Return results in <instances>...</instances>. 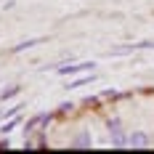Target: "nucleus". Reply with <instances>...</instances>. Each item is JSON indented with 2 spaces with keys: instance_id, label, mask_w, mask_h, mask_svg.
Here are the masks:
<instances>
[{
  "instance_id": "f257e3e1",
  "label": "nucleus",
  "mask_w": 154,
  "mask_h": 154,
  "mask_svg": "<svg viewBox=\"0 0 154 154\" xmlns=\"http://www.w3.org/2000/svg\"><path fill=\"white\" fill-rule=\"evenodd\" d=\"M106 128H109V133H112V143H114L117 149H125V146H128V133H122V122H120V117L106 120Z\"/></svg>"
},
{
  "instance_id": "f03ea898",
  "label": "nucleus",
  "mask_w": 154,
  "mask_h": 154,
  "mask_svg": "<svg viewBox=\"0 0 154 154\" xmlns=\"http://www.w3.org/2000/svg\"><path fill=\"white\" fill-rule=\"evenodd\" d=\"M96 61H69V64H61L59 66V77H75L77 72H82V69H93Z\"/></svg>"
},
{
  "instance_id": "7ed1b4c3",
  "label": "nucleus",
  "mask_w": 154,
  "mask_h": 154,
  "mask_svg": "<svg viewBox=\"0 0 154 154\" xmlns=\"http://www.w3.org/2000/svg\"><path fill=\"white\" fill-rule=\"evenodd\" d=\"M43 43H48V37H29V40L16 43V45L11 48V53H21V51H27V48H37V45H43Z\"/></svg>"
},
{
  "instance_id": "20e7f679",
  "label": "nucleus",
  "mask_w": 154,
  "mask_h": 154,
  "mask_svg": "<svg viewBox=\"0 0 154 154\" xmlns=\"http://www.w3.org/2000/svg\"><path fill=\"white\" fill-rule=\"evenodd\" d=\"M128 146H130V149H146V146H149V138H146L143 133H130V136H128Z\"/></svg>"
},
{
  "instance_id": "39448f33",
  "label": "nucleus",
  "mask_w": 154,
  "mask_h": 154,
  "mask_svg": "<svg viewBox=\"0 0 154 154\" xmlns=\"http://www.w3.org/2000/svg\"><path fill=\"white\" fill-rule=\"evenodd\" d=\"M19 125H21V114H14V117H8V122L0 125V136H8V133H14Z\"/></svg>"
},
{
  "instance_id": "423d86ee",
  "label": "nucleus",
  "mask_w": 154,
  "mask_h": 154,
  "mask_svg": "<svg viewBox=\"0 0 154 154\" xmlns=\"http://www.w3.org/2000/svg\"><path fill=\"white\" fill-rule=\"evenodd\" d=\"M93 80H96V75H85V77H77V80H72V82H69V88H66V91H77V88H85V85H91Z\"/></svg>"
},
{
  "instance_id": "0eeeda50",
  "label": "nucleus",
  "mask_w": 154,
  "mask_h": 154,
  "mask_svg": "<svg viewBox=\"0 0 154 154\" xmlns=\"http://www.w3.org/2000/svg\"><path fill=\"white\" fill-rule=\"evenodd\" d=\"M72 146H75V149H91L93 141H91V136H88V133H80V136L72 141Z\"/></svg>"
},
{
  "instance_id": "6e6552de",
  "label": "nucleus",
  "mask_w": 154,
  "mask_h": 154,
  "mask_svg": "<svg viewBox=\"0 0 154 154\" xmlns=\"http://www.w3.org/2000/svg\"><path fill=\"white\" fill-rule=\"evenodd\" d=\"M101 96H104V101H120V98H128L130 93H120L114 88H106V91H101Z\"/></svg>"
},
{
  "instance_id": "1a4fd4ad",
  "label": "nucleus",
  "mask_w": 154,
  "mask_h": 154,
  "mask_svg": "<svg viewBox=\"0 0 154 154\" xmlns=\"http://www.w3.org/2000/svg\"><path fill=\"white\" fill-rule=\"evenodd\" d=\"M101 104H104V96H85V98H82V106L101 109Z\"/></svg>"
},
{
  "instance_id": "9d476101",
  "label": "nucleus",
  "mask_w": 154,
  "mask_h": 154,
  "mask_svg": "<svg viewBox=\"0 0 154 154\" xmlns=\"http://www.w3.org/2000/svg\"><path fill=\"white\" fill-rule=\"evenodd\" d=\"M75 104H72V101H64V104H59V109H56V114H59V117H69V114H72V112H75Z\"/></svg>"
},
{
  "instance_id": "9b49d317",
  "label": "nucleus",
  "mask_w": 154,
  "mask_h": 154,
  "mask_svg": "<svg viewBox=\"0 0 154 154\" xmlns=\"http://www.w3.org/2000/svg\"><path fill=\"white\" fill-rule=\"evenodd\" d=\"M16 93H19V85H8V88H3V93H0V101H11Z\"/></svg>"
},
{
  "instance_id": "f8f14e48",
  "label": "nucleus",
  "mask_w": 154,
  "mask_h": 154,
  "mask_svg": "<svg viewBox=\"0 0 154 154\" xmlns=\"http://www.w3.org/2000/svg\"><path fill=\"white\" fill-rule=\"evenodd\" d=\"M21 106H24V104H14V106L5 109V114H8V117H14V114H19V112H21Z\"/></svg>"
},
{
  "instance_id": "ddd939ff",
  "label": "nucleus",
  "mask_w": 154,
  "mask_h": 154,
  "mask_svg": "<svg viewBox=\"0 0 154 154\" xmlns=\"http://www.w3.org/2000/svg\"><path fill=\"white\" fill-rule=\"evenodd\" d=\"M3 8H5V11H11V8H16V0H5V3H3Z\"/></svg>"
},
{
  "instance_id": "4468645a",
  "label": "nucleus",
  "mask_w": 154,
  "mask_h": 154,
  "mask_svg": "<svg viewBox=\"0 0 154 154\" xmlns=\"http://www.w3.org/2000/svg\"><path fill=\"white\" fill-rule=\"evenodd\" d=\"M8 146H11V141L5 138V136H0V149H8Z\"/></svg>"
},
{
  "instance_id": "2eb2a0df",
  "label": "nucleus",
  "mask_w": 154,
  "mask_h": 154,
  "mask_svg": "<svg viewBox=\"0 0 154 154\" xmlns=\"http://www.w3.org/2000/svg\"><path fill=\"white\" fill-rule=\"evenodd\" d=\"M5 120H8V114H5V112H3V114H0V125L5 122Z\"/></svg>"
}]
</instances>
